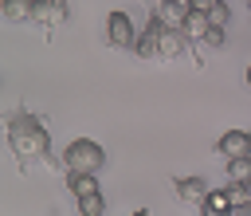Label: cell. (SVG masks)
<instances>
[{"mask_svg": "<svg viewBox=\"0 0 251 216\" xmlns=\"http://www.w3.org/2000/svg\"><path fill=\"white\" fill-rule=\"evenodd\" d=\"M8 145H12V153H16V157L31 161V157H47L51 137H47V126H39L35 118L20 114V118H12V122H8Z\"/></svg>", "mask_w": 251, "mask_h": 216, "instance_id": "6da1fadb", "label": "cell"}, {"mask_svg": "<svg viewBox=\"0 0 251 216\" xmlns=\"http://www.w3.org/2000/svg\"><path fill=\"white\" fill-rule=\"evenodd\" d=\"M102 161H106V153H102V145L90 141V137H78V141H71V145L63 149L67 173H98Z\"/></svg>", "mask_w": 251, "mask_h": 216, "instance_id": "7a4b0ae2", "label": "cell"}, {"mask_svg": "<svg viewBox=\"0 0 251 216\" xmlns=\"http://www.w3.org/2000/svg\"><path fill=\"white\" fill-rule=\"evenodd\" d=\"M106 39L114 47H133L137 43V31H133V20L126 12H110L106 16Z\"/></svg>", "mask_w": 251, "mask_h": 216, "instance_id": "3957f363", "label": "cell"}, {"mask_svg": "<svg viewBox=\"0 0 251 216\" xmlns=\"http://www.w3.org/2000/svg\"><path fill=\"white\" fill-rule=\"evenodd\" d=\"M216 153H220L224 161H231V157H251V134H247V130H227V134L216 141Z\"/></svg>", "mask_w": 251, "mask_h": 216, "instance_id": "277c9868", "label": "cell"}, {"mask_svg": "<svg viewBox=\"0 0 251 216\" xmlns=\"http://www.w3.org/2000/svg\"><path fill=\"white\" fill-rule=\"evenodd\" d=\"M188 4H180V0H157L153 4V16L165 24V27H173V31H184V20H188Z\"/></svg>", "mask_w": 251, "mask_h": 216, "instance_id": "5b68a950", "label": "cell"}, {"mask_svg": "<svg viewBox=\"0 0 251 216\" xmlns=\"http://www.w3.org/2000/svg\"><path fill=\"white\" fill-rule=\"evenodd\" d=\"M208 192H212V189H208L200 177H180V181H176V196H180L184 204H196V208H204Z\"/></svg>", "mask_w": 251, "mask_h": 216, "instance_id": "8992f818", "label": "cell"}, {"mask_svg": "<svg viewBox=\"0 0 251 216\" xmlns=\"http://www.w3.org/2000/svg\"><path fill=\"white\" fill-rule=\"evenodd\" d=\"M180 51H184V35L173 31V27H161V31H157V55H161V59H176Z\"/></svg>", "mask_w": 251, "mask_h": 216, "instance_id": "52a82bcc", "label": "cell"}, {"mask_svg": "<svg viewBox=\"0 0 251 216\" xmlns=\"http://www.w3.org/2000/svg\"><path fill=\"white\" fill-rule=\"evenodd\" d=\"M0 8H4V20L8 24L35 20V0H0Z\"/></svg>", "mask_w": 251, "mask_h": 216, "instance_id": "ba28073f", "label": "cell"}, {"mask_svg": "<svg viewBox=\"0 0 251 216\" xmlns=\"http://www.w3.org/2000/svg\"><path fill=\"white\" fill-rule=\"evenodd\" d=\"M67 189H71L75 200H82V196H90V192H102L98 181H94V173H67Z\"/></svg>", "mask_w": 251, "mask_h": 216, "instance_id": "9c48e42d", "label": "cell"}, {"mask_svg": "<svg viewBox=\"0 0 251 216\" xmlns=\"http://www.w3.org/2000/svg\"><path fill=\"white\" fill-rule=\"evenodd\" d=\"M204 212H212V216H231V212H235L231 192H227V189H212L208 200H204Z\"/></svg>", "mask_w": 251, "mask_h": 216, "instance_id": "30bf717a", "label": "cell"}, {"mask_svg": "<svg viewBox=\"0 0 251 216\" xmlns=\"http://www.w3.org/2000/svg\"><path fill=\"white\" fill-rule=\"evenodd\" d=\"M212 31V20H208V12H188V20H184V35H192V39H204Z\"/></svg>", "mask_w": 251, "mask_h": 216, "instance_id": "8fae6325", "label": "cell"}, {"mask_svg": "<svg viewBox=\"0 0 251 216\" xmlns=\"http://www.w3.org/2000/svg\"><path fill=\"white\" fill-rule=\"evenodd\" d=\"M227 181H251V157H231L227 161Z\"/></svg>", "mask_w": 251, "mask_h": 216, "instance_id": "7c38bea8", "label": "cell"}, {"mask_svg": "<svg viewBox=\"0 0 251 216\" xmlns=\"http://www.w3.org/2000/svg\"><path fill=\"white\" fill-rule=\"evenodd\" d=\"M102 208H106L102 192H90V196H82V200H78V216H102Z\"/></svg>", "mask_w": 251, "mask_h": 216, "instance_id": "4fadbf2b", "label": "cell"}, {"mask_svg": "<svg viewBox=\"0 0 251 216\" xmlns=\"http://www.w3.org/2000/svg\"><path fill=\"white\" fill-rule=\"evenodd\" d=\"M208 20H212V27H227V20H231V12H227V4H216V8L208 12Z\"/></svg>", "mask_w": 251, "mask_h": 216, "instance_id": "5bb4252c", "label": "cell"}, {"mask_svg": "<svg viewBox=\"0 0 251 216\" xmlns=\"http://www.w3.org/2000/svg\"><path fill=\"white\" fill-rule=\"evenodd\" d=\"M188 8H196V12H212L216 4H227V0H184Z\"/></svg>", "mask_w": 251, "mask_h": 216, "instance_id": "9a60e30c", "label": "cell"}, {"mask_svg": "<svg viewBox=\"0 0 251 216\" xmlns=\"http://www.w3.org/2000/svg\"><path fill=\"white\" fill-rule=\"evenodd\" d=\"M204 43H208V47H224V27H212V31L204 35Z\"/></svg>", "mask_w": 251, "mask_h": 216, "instance_id": "2e32d148", "label": "cell"}, {"mask_svg": "<svg viewBox=\"0 0 251 216\" xmlns=\"http://www.w3.org/2000/svg\"><path fill=\"white\" fill-rule=\"evenodd\" d=\"M55 8H59V20H67V0H55Z\"/></svg>", "mask_w": 251, "mask_h": 216, "instance_id": "e0dca14e", "label": "cell"}, {"mask_svg": "<svg viewBox=\"0 0 251 216\" xmlns=\"http://www.w3.org/2000/svg\"><path fill=\"white\" fill-rule=\"evenodd\" d=\"M133 216H149V212H145V208H137V212H133Z\"/></svg>", "mask_w": 251, "mask_h": 216, "instance_id": "ac0fdd59", "label": "cell"}, {"mask_svg": "<svg viewBox=\"0 0 251 216\" xmlns=\"http://www.w3.org/2000/svg\"><path fill=\"white\" fill-rule=\"evenodd\" d=\"M247 86H251V67H247Z\"/></svg>", "mask_w": 251, "mask_h": 216, "instance_id": "d6986e66", "label": "cell"}, {"mask_svg": "<svg viewBox=\"0 0 251 216\" xmlns=\"http://www.w3.org/2000/svg\"><path fill=\"white\" fill-rule=\"evenodd\" d=\"M200 216H212V212H200Z\"/></svg>", "mask_w": 251, "mask_h": 216, "instance_id": "ffe728a7", "label": "cell"}, {"mask_svg": "<svg viewBox=\"0 0 251 216\" xmlns=\"http://www.w3.org/2000/svg\"><path fill=\"white\" fill-rule=\"evenodd\" d=\"M149 4H157V0H149Z\"/></svg>", "mask_w": 251, "mask_h": 216, "instance_id": "44dd1931", "label": "cell"}, {"mask_svg": "<svg viewBox=\"0 0 251 216\" xmlns=\"http://www.w3.org/2000/svg\"><path fill=\"white\" fill-rule=\"evenodd\" d=\"M247 185H251V181H247Z\"/></svg>", "mask_w": 251, "mask_h": 216, "instance_id": "7402d4cb", "label": "cell"}]
</instances>
